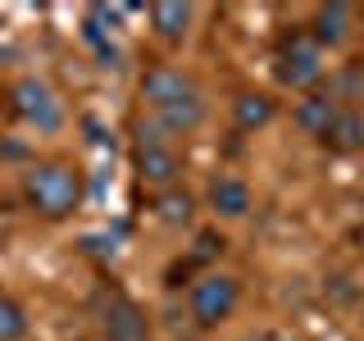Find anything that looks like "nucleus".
I'll list each match as a JSON object with an SVG mask.
<instances>
[{
  "instance_id": "obj_8",
  "label": "nucleus",
  "mask_w": 364,
  "mask_h": 341,
  "mask_svg": "<svg viewBox=\"0 0 364 341\" xmlns=\"http://www.w3.org/2000/svg\"><path fill=\"white\" fill-rule=\"evenodd\" d=\"M350 32H355V9H350V5H318L314 9L310 37H314L318 50H333V45L350 41Z\"/></svg>"
},
{
  "instance_id": "obj_15",
  "label": "nucleus",
  "mask_w": 364,
  "mask_h": 341,
  "mask_svg": "<svg viewBox=\"0 0 364 341\" xmlns=\"http://www.w3.org/2000/svg\"><path fill=\"white\" fill-rule=\"evenodd\" d=\"M191 210H196V200H191L187 191H173V187H168L164 196L155 200V214H159L164 223H187V219H191Z\"/></svg>"
},
{
  "instance_id": "obj_16",
  "label": "nucleus",
  "mask_w": 364,
  "mask_h": 341,
  "mask_svg": "<svg viewBox=\"0 0 364 341\" xmlns=\"http://www.w3.org/2000/svg\"><path fill=\"white\" fill-rule=\"evenodd\" d=\"M23 337H28V314L0 296V341H23Z\"/></svg>"
},
{
  "instance_id": "obj_14",
  "label": "nucleus",
  "mask_w": 364,
  "mask_h": 341,
  "mask_svg": "<svg viewBox=\"0 0 364 341\" xmlns=\"http://www.w3.org/2000/svg\"><path fill=\"white\" fill-rule=\"evenodd\" d=\"M151 23L155 32L164 41H182L191 28V5H173V0H164V5H151Z\"/></svg>"
},
{
  "instance_id": "obj_1",
  "label": "nucleus",
  "mask_w": 364,
  "mask_h": 341,
  "mask_svg": "<svg viewBox=\"0 0 364 341\" xmlns=\"http://www.w3.org/2000/svg\"><path fill=\"white\" fill-rule=\"evenodd\" d=\"M23 196L41 219H64L82 205V173L64 159H46L23 173Z\"/></svg>"
},
{
  "instance_id": "obj_2",
  "label": "nucleus",
  "mask_w": 364,
  "mask_h": 341,
  "mask_svg": "<svg viewBox=\"0 0 364 341\" xmlns=\"http://www.w3.org/2000/svg\"><path fill=\"white\" fill-rule=\"evenodd\" d=\"M237 301H242L237 278H228V273H210V278H200L196 287H191V318H196L200 328H219L223 318L237 310Z\"/></svg>"
},
{
  "instance_id": "obj_17",
  "label": "nucleus",
  "mask_w": 364,
  "mask_h": 341,
  "mask_svg": "<svg viewBox=\"0 0 364 341\" xmlns=\"http://www.w3.org/2000/svg\"><path fill=\"white\" fill-rule=\"evenodd\" d=\"M250 341H264V337H250Z\"/></svg>"
},
{
  "instance_id": "obj_4",
  "label": "nucleus",
  "mask_w": 364,
  "mask_h": 341,
  "mask_svg": "<svg viewBox=\"0 0 364 341\" xmlns=\"http://www.w3.org/2000/svg\"><path fill=\"white\" fill-rule=\"evenodd\" d=\"M136 173L141 182H151V187H173L178 182V155L168 151V136L155 128H136Z\"/></svg>"
},
{
  "instance_id": "obj_10",
  "label": "nucleus",
  "mask_w": 364,
  "mask_h": 341,
  "mask_svg": "<svg viewBox=\"0 0 364 341\" xmlns=\"http://www.w3.org/2000/svg\"><path fill=\"white\" fill-rule=\"evenodd\" d=\"M205 123V96H191L182 105H168V109H155V128L164 136H187Z\"/></svg>"
},
{
  "instance_id": "obj_13",
  "label": "nucleus",
  "mask_w": 364,
  "mask_h": 341,
  "mask_svg": "<svg viewBox=\"0 0 364 341\" xmlns=\"http://www.w3.org/2000/svg\"><path fill=\"white\" fill-rule=\"evenodd\" d=\"M323 146H328V151H337V155L360 151V146H364V114L341 109L337 119H333V128H328V136H323Z\"/></svg>"
},
{
  "instance_id": "obj_11",
  "label": "nucleus",
  "mask_w": 364,
  "mask_h": 341,
  "mask_svg": "<svg viewBox=\"0 0 364 341\" xmlns=\"http://www.w3.org/2000/svg\"><path fill=\"white\" fill-rule=\"evenodd\" d=\"M337 114H341L337 100H333V96H318V91H314V96H305L301 105H296V123H301V128L310 132V136H318V141H323Z\"/></svg>"
},
{
  "instance_id": "obj_12",
  "label": "nucleus",
  "mask_w": 364,
  "mask_h": 341,
  "mask_svg": "<svg viewBox=\"0 0 364 341\" xmlns=\"http://www.w3.org/2000/svg\"><path fill=\"white\" fill-rule=\"evenodd\" d=\"M273 114H278V105H273L264 91H246V96H237V100H232V119H237V128H242V132L269 128Z\"/></svg>"
},
{
  "instance_id": "obj_6",
  "label": "nucleus",
  "mask_w": 364,
  "mask_h": 341,
  "mask_svg": "<svg viewBox=\"0 0 364 341\" xmlns=\"http://www.w3.org/2000/svg\"><path fill=\"white\" fill-rule=\"evenodd\" d=\"M191 96H200V87L191 82L182 68H168V64H155V68H146V77H141V100L151 109H168V105H182V100H191Z\"/></svg>"
},
{
  "instance_id": "obj_7",
  "label": "nucleus",
  "mask_w": 364,
  "mask_h": 341,
  "mask_svg": "<svg viewBox=\"0 0 364 341\" xmlns=\"http://www.w3.org/2000/svg\"><path fill=\"white\" fill-rule=\"evenodd\" d=\"M100 337L105 341H151V323H146V314L132 301L114 296L109 310L100 314Z\"/></svg>"
},
{
  "instance_id": "obj_5",
  "label": "nucleus",
  "mask_w": 364,
  "mask_h": 341,
  "mask_svg": "<svg viewBox=\"0 0 364 341\" xmlns=\"http://www.w3.org/2000/svg\"><path fill=\"white\" fill-rule=\"evenodd\" d=\"M14 109L23 114V123H32L37 132H60L64 128V105L41 77H23L14 87Z\"/></svg>"
},
{
  "instance_id": "obj_3",
  "label": "nucleus",
  "mask_w": 364,
  "mask_h": 341,
  "mask_svg": "<svg viewBox=\"0 0 364 341\" xmlns=\"http://www.w3.org/2000/svg\"><path fill=\"white\" fill-rule=\"evenodd\" d=\"M323 77V50L314 45L310 32H296L278 50V82L282 87H314Z\"/></svg>"
},
{
  "instance_id": "obj_9",
  "label": "nucleus",
  "mask_w": 364,
  "mask_h": 341,
  "mask_svg": "<svg viewBox=\"0 0 364 341\" xmlns=\"http://www.w3.org/2000/svg\"><path fill=\"white\" fill-rule=\"evenodd\" d=\"M205 200H210V210L223 214V219H246V214H250V187L242 178H232V173L214 178L210 191H205Z\"/></svg>"
}]
</instances>
